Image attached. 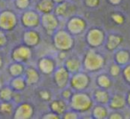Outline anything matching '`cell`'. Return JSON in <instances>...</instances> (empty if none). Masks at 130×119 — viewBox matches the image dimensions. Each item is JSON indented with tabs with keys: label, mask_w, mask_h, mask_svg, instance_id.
I'll return each instance as SVG.
<instances>
[{
	"label": "cell",
	"mask_w": 130,
	"mask_h": 119,
	"mask_svg": "<svg viewBox=\"0 0 130 119\" xmlns=\"http://www.w3.org/2000/svg\"><path fill=\"white\" fill-rule=\"evenodd\" d=\"M29 56H30V52L26 47H18V48L14 49L13 54H12L13 59L17 61V62L27 61L29 58Z\"/></svg>",
	"instance_id": "2"
},
{
	"label": "cell",
	"mask_w": 130,
	"mask_h": 119,
	"mask_svg": "<svg viewBox=\"0 0 130 119\" xmlns=\"http://www.w3.org/2000/svg\"><path fill=\"white\" fill-rule=\"evenodd\" d=\"M13 97V92L9 87L0 89V100L2 101H10Z\"/></svg>",
	"instance_id": "4"
},
{
	"label": "cell",
	"mask_w": 130,
	"mask_h": 119,
	"mask_svg": "<svg viewBox=\"0 0 130 119\" xmlns=\"http://www.w3.org/2000/svg\"><path fill=\"white\" fill-rule=\"evenodd\" d=\"M36 35L33 32H28L25 34L24 36V39H25V42L29 45H33L34 42L36 41Z\"/></svg>",
	"instance_id": "9"
},
{
	"label": "cell",
	"mask_w": 130,
	"mask_h": 119,
	"mask_svg": "<svg viewBox=\"0 0 130 119\" xmlns=\"http://www.w3.org/2000/svg\"><path fill=\"white\" fill-rule=\"evenodd\" d=\"M13 113V106L9 101H3L0 103V114L4 115H10Z\"/></svg>",
	"instance_id": "5"
},
{
	"label": "cell",
	"mask_w": 130,
	"mask_h": 119,
	"mask_svg": "<svg viewBox=\"0 0 130 119\" xmlns=\"http://www.w3.org/2000/svg\"><path fill=\"white\" fill-rule=\"evenodd\" d=\"M7 44V37H6L5 32L0 29V47H3Z\"/></svg>",
	"instance_id": "10"
},
{
	"label": "cell",
	"mask_w": 130,
	"mask_h": 119,
	"mask_svg": "<svg viewBox=\"0 0 130 119\" xmlns=\"http://www.w3.org/2000/svg\"><path fill=\"white\" fill-rule=\"evenodd\" d=\"M16 25V17L10 11H4L0 13V29L12 30Z\"/></svg>",
	"instance_id": "1"
},
{
	"label": "cell",
	"mask_w": 130,
	"mask_h": 119,
	"mask_svg": "<svg viewBox=\"0 0 130 119\" xmlns=\"http://www.w3.org/2000/svg\"><path fill=\"white\" fill-rule=\"evenodd\" d=\"M22 22L26 26H32L36 22V16L33 13H26L22 17Z\"/></svg>",
	"instance_id": "6"
},
{
	"label": "cell",
	"mask_w": 130,
	"mask_h": 119,
	"mask_svg": "<svg viewBox=\"0 0 130 119\" xmlns=\"http://www.w3.org/2000/svg\"><path fill=\"white\" fill-rule=\"evenodd\" d=\"M27 76H28V81L29 83H32L35 81V77H36V73L33 69H28L27 70Z\"/></svg>",
	"instance_id": "11"
},
{
	"label": "cell",
	"mask_w": 130,
	"mask_h": 119,
	"mask_svg": "<svg viewBox=\"0 0 130 119\" xmlns=\"http://www.w3.org/2000/svg\"><path fill=\"white\" fill-rule=\"evenodd\" d=\"M29 4V0H16V6L19 8H26Z\"/></svg>",
	"instance_id": "12"
},
{
	"label": "cell",
	"mask_w": 130,
	"mask_h": 119,
	"mask_svg": "<svg viewBox=\"0 0 130 119\" xmlns=\"http://www.w3.org/2000/svg\"><path fill=\"white\" fill-rule=\"evenodd\" d=\"M11 85L13 88H14L15 90H22V89L25 87V84L22 79H21L20 77L14 78V79L12 81Z\"/></svg>",
	"instance_id": "7"
},
{
	"label": "cell",
	"mask_w": 130,
	"mask_h": 119,
	"mask_svg": "<svg viewBox=\"0 0 130 119\" xmlns=\"http://www.w3.org/2000/svg\"><path fill=\"white\" fill-rule=\"evenodd\" d=\"M31 112H32V110H31L30 106L27 104H23L17 108V110L15 111L14 117L15 118H27L31 115Z\"/></svg>",
	"instance_id": "3"
},
{
	"label": "cell",
	"mask_w": 130,
	"mask_h": 119,
	"mask_svg": "<svg viewBox=\"0 0 130 119\" xmlns=\"http://www.w3.org/2000/svg\"><path fill=\"white\" fill-rule=\"evenodd\" d=\"M9 72L12 76H19L22 72V67L20 64H17V63L13 64V65L10 66Z\"/></svg>",
	"instance_id": "8"
},
{
	"label": "cell",
	"mask_w": 130,
	"mask_h": 119,
	"mask_svg": "<svg viewBox=\"0 0 130 119\" xmlns=\"http://www.w3.org/2000/svg\"><path fill=\"white\" fill-rule=\"evenodd\" d=\"M3 64H4V62H3V59H2V57L0 56V69L3 67Z\"/></svg>",
	"instance_id": "13"
}]
</instances>
